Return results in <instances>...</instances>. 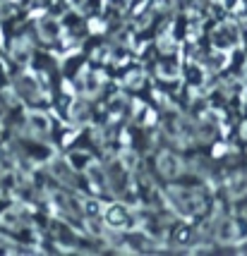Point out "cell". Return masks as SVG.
I'll use <instances>...</instances> for the list:
<instances>
[{"mask_svg": "<svg viewBox=\"0 0 247 256\" xmlns=\"http://www.w3.org/2000/svg\"><path fill=\"white\" fill-rule=\"evenodd\" d=\"M39 34L44 36V41H56L58 36H60V24H58V20H53V17H46L44 22L39 24Z\"/></svg>", "mask_w": 247, "mask_h": 256, "instance_id": "5", "label": "cell"}, {"mask_svg": "<svg viewBox=\"0 0 247 256\" xmlns=\"http://www.w3.org/2000/svg\"><path fill=\"white\" fill-rule=\"evenodd\" d=\"M5 14H8V5H5V2H3V0H0V20H3V17H5Z\"/></svg>", "mask_w": 247, "mask_h": 256, "instance_id": "8", "label": "cell"}, {"mask_svg": "<svg viewBox=\"0 0 247 256\" xmlns=\"http://www.w3.org/2000/svg\"><path fill=\"white\" fill-rule=\"evenodd\" d=\"M228 194L233 199H240V196L247 194V170H237V172L230 175V180H228Z\"/></svg>", "mask_w": 247, "mask_h": 256, "instance_id": "4", "label": "cell"}, {"mask_svg": "<svg viewBox=\"0 0 247 256\" xmlns=\"http://www.w3.org/2000/svg\"><path fill=\"white\" fill-rule=\"evenodd\" d=\"M125 211H123V206H113L111 208V213H108V220H111L113 225H123L125 223Z\"/></svg>", "mask_w": 247, "mask_h": 256, "instance_id": "7", "label": "cell"}, {"mask_svg": "<svg viewBox=\"0 0 247 256\" xmlns=\"http://www.w3.org/2000/svg\"><path fill=\"white\" fill-rule=\"evenodd\" d=\"M156 168L158 172L163 175V178H178L180 172H182V160H180L173 151H161L156 158Z\"/></svg>", "mask_w": 247, "mask_h": 256, "instance_id": "2", "label": "cell"}, {"mask_svg": "<svg viewBox=\"0 0 247 256\" xmlns=\"http://www.w3.org/2000/svg\"><path fill=\"white\" fill-rule=\"evenodd\" d=\"M29 124H32V127H34V132H39V134L51 132V120L46 118L44 112H29Z\"/></svg>", "mask_w": 247, "mask_h": 256, "instance_id": "6", "label": "cell"}, {"mask_svg": "<svg viewBox=\"0 0 247 256\" xmlns=\"http://www.w3.org/2000/svg\"><path fill=\"white\" fill-rule=\"evenodd\" d=\"M245 220H247V208H245Z\"/></svg>", "mask_w": 247, "mask_h": 256, "instance_id": "10", "label": "cell"}, {"mask_svg": "<svg viewBox=\"0 0 247 256\" xmlns=\"http://www.w3.org/2000/svg\"><path fill=\"white\" fill-rule=\"evenodd\" d=\"M245 41H247V22H245Z\"/></svg>", "mask_w": 247, "mask_h": 256, "instance_id": "9", "label": "cell"}, {"mask_svg": "<svg viewBox=\"0 0 247 256\" xmlns=\"http://www.w3.org/2000/svg\"><path fill=\"white\" fill-rule=\"evenodd\" d=\"M216 237H218V242H223V244H233V242H237V240L242 237L240 223L233 220V218L223 220V223L218 225V230H216Z\"/></svg>", "mask_w": 247, "mask_h": 256, "instance_id": "3", "label": "cell"}, {"mask_svg": "<svg viewBox=\"0 0 247 256\" xmlns=\"http://www.w3.org/2000/svg\"><path fill=\"white\" fill-rule=\"evenodd\" d=\"M170 196H173L175 206H178L182 213L204 211V196L197 190H192V187H173V190H170Z\"/></svg>", "mask_w": 247, "mask_h": 256, "instance_id": "1", "label": "cell"}]
</instances>
